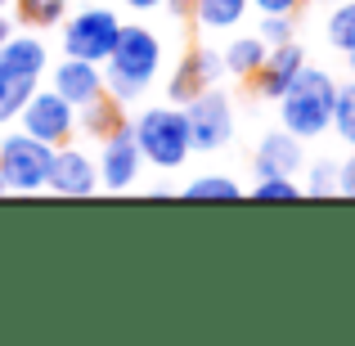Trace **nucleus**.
Segmentation results:
<instances>
[{"mask_svg": "<svg viewBox=\"0 0 355 346\" xmlns=\"http://www.w3.org/2000/svg\"><path fill=\"white\" fill-rule=\"evenodd\" d=\"M248 0H193L189 18L202 32H234L239 23H248Z\"/></svg>", "mask_w": 355, "mask_h": 346, "instance_id": "obj_14", "label": "nucleus"}, {"mask_svg": "<svg viewBox=\"0 0 355 346\" xmlns=\"http://www.w3.org/2000/svg\"><path fill=\"white\" fill-rule=\"evenodd\" d=\"M0 9H9V0H0Z\"/></svg>", "mask_w": 355, "mask_h": 346, "instance_id": "obj_33", "label": "nucleus"}, {"mask_svg": "<svg viewBox=\"0 0 355 346\" xmlns=\"http://www.w3.org/2000/svg\"><path fill=\"white\" fill-rule=\"evenodd\" d=\"M162 36L144 23H121V36L113 45V54L104 59V90L117 99L121 108L139 104V95H148L162 72Z\"/></svg>", "mask_w": 355, "mask_h": 346, "instance_id": "obj_1", "label": "nucleus"}, {"mask_svg": "<svg viewBox=\"0 0 355 346\" xmlns=\"http://www.w3.org/2000/svg\"><path fill=\"white\" fill-rule=\"evenodd\" d=\"M184 121H189V144L193 153H220L234 139V99L220 86L198 90L184 104Z\"/></svg>", "mask_w": 355, "mask_h": 346, "instance_id": "obj_7", "label": "nucleus"}, {"mask_svg": "<svg viewBox=\"0 0 355 346\" xmlns=\"http://www.w3.org/2000/svg\"><path fill=\"white\" fill-rule=\"evenodd\" d=\"M257 36H261L266 45L293 41V14H261V18H257Z\"/></svg>", "mask_w": 355, "mask_h": 346, "instance_id": "obj_24", "label": "nucleus"}, {"mask_svg": "<svg viewBox=\"0 0 355 346\" xmlns=\"http://www.w3.org/2000/svg\"><path fill=\"white\" fill-rule=\"evenodd\" d=\"M189 5L193 0H166V14L171 18H189Z\"/></svg>", "mask_w": 355, "mask_h": 346, "instance_id": "obj_28", "label": "nucleus"}, {"mask_svg": "<svg viewBox=\"0 0 355 346\" xmlns=\"http://www.w3.org/2000/svg\"><path fill=\"white\" fill-rule=\"evenodd\" d=\"M130 130H135V144L144 153V166L153 171H175L193 157L189 144V121H184L180 104H148L130 117Z\"/></svg>", "mask_w": 355, "mask_h": 346, "instance_id": "obj_3", "label": "nucleus"}, {"mask_svg": "<svg viewBox=\"0 0 355 346\" xmlns=\"http://www.w3.org/2000/svg\"><path fill=\"white\" fill-rule=\"evenodd\" d=\"M45 77H50V86L59 90L72 108H86V104H95V99L108 95V90H104V63H90V59H72V54H63L59 63L45 68Z\"/></svg>", "mask_w": 355, "mask_h": 346, "instance_id": "obj_11", "label": "nucleus"}, {"mask_svg": "<svg viewBox=\"0 0 355 346\" xmlns=\"http://www.w3.org/2000/svg\"><path fill=\"white\" fill-rule=\"evenodd\" d=\"M225 81V63H220V50H211V45H193L189 54L180 59V68L171 72V81H166V104H189L198 90H211Z\"/></svg>", "mask_w": 355, "mask_h": 346, "instance_id": "obj_10", "label": "nucleus"}, {"mask_svg": "<svg viewBox=\"0 0 355 346\" xmlns=\"http://www.w3.org/2000/svg\"><path fill=\"white\" fill-rule=\"evenodd\" d=\"M252 198L257 202H297L302 198V180L297 175H257Z\"/></svg>", "mask_w": 355, "mask_h": 346, "instance_id": "obj_23", "label": "nucleus"}, {"mask_svg": "<svg viewBox=\"0 0 355 346\" xmlns=\"http://www.w3.org/2000/svg\"><path fill=\"white\" fill-rule=\"evenodd\" d=\"M320 5H342V0H320Z\"/></svg>", "mask_w": 355, "mask_h": 346, "instance_id": "obj_32", "label": "nucleus"}, {"mask_svg": "<svg viewBox=\"0 0 355 346\" xmlns=\"http://www.w3.org/2000/svg\"><path fill=\"white\" fill-rule=\"evenodd\" d=\"M14 126L27 130V135H36L41 144L59 148V144H68V139H77V108L54 86H36L32 95H27V104L18 108Z\"/></svg>", "mask_w": 355, "mask_h": 346, "instance_id": "obj_6", "label": "nucleus"}, {"mask_svg": "<svg viewBox=\"0 0 355 346\" xmlns=\"http://www.w3.org/2000/svg\"><path fill=\"white\" fill-rule=\"evenodd\" d=\"M9 32H14V23L5 18V9H0V41H9Z\"/></svg>", "mask_w": 355, "mask_h": 346, "instance_id": "obj_29", "label": "nucleus"}, {"mask_svg": "<svg viewBox=\"0 0 355 346\" xmlns=\"http://www.w3.org/2000/svg\"><path fill=\"white\" fill-rule=\"evenodd\" d=\"M0 198H9V189H5V180H0Z\"/></svg>", "mask_w": 355, "mask_h": 346, "instance_id": "obj_31", "label": "nucleus"}, {"mask_svg": "<svg viewBox=\"0 0 355 346\" xmlns=\"http://www.w3.org/2000/svg\"><path fill=\"white\" fill-rule=\"evenodd\" d=\"M302 171H306L302 198H333V193H338V162H333V157H315Z\"/></svg>", "mask_w": 355, "mask_h": 346, "instance_id": "obj_21", "label": "nucleus"}, {"mask_svg": "<svg viewBox=\"0 0 355 346\" xmlns=\"http://www.w3.org/2000/svg\"><path fill=\"white\" fill-rule=\"evenodd\" d=\"M9 5H14V18L23 27H32V32L59 27L68 18V0H9Z\"/></svg>", "mask_w": 355, "mask_h": 346, "instance_id": "obj_18", "label": "nucleus"}, {"mask_svg": "<svg viewBox=\"0 0 355 346\" xmlns=\"http://www.w3.org/2000/svg\"><path fill=\"white\" fill-rule=\"evenodd\" d=\"M121 9H135V14H157V9H166V0H117Z\"/></svg>", "mask_w": 355, "mask_h": 346, "instance_id": "obj_27", "label": "nucleus"}, {"mask_svg": "<svg viewBox=\"0 0 355 346\" xmlns=\"http://www.w3.org/2000/svg\"><path fill=\"white\" fill-rule=\"evenodd\" d=\"M306 166V139H297L293 130H266L257 139V153H252V171L257 175H297Z\"/></svg>", "mask_w": 355, "mask_h": 346, "instance_id": "obj_13", "label": "nucleus"}, {"mask_svg": "<svg viewBox=\"0 0 355 346\" xmlns=\"http://www.w3.org/2000/svg\"><path fill=\"white\" fill-rule=\"evenodd\" d=\"M257 14H297V9L306 5V0H248Z\"/></svg>", "mask_w": 355, "mask_h": 346, "instance_id": "obj_25", "label": "nucleus"}, {"mask_svg": "<svg viewBox=\"0 0 355 346\" xmlns=\"http://www.w3.org/2000/svg\"><path fill=\"white\" fill-rule=\"evenodd\" d=\"M324 41H329L338 54H355V0L329 5V18H324Z\"/></svg>", "mask_w": 355, "mask_h": 346, "instance_id": "obj_17", "label": "nucleus"}, {"mask_svg": "<svg viewBox=\"0 0 355 346\" xmlns=\"http://www.w3.org/2000/svg\"><path fill=\"white\" fill-rule=\"evenodd\" d=\"M184 198H193V202H234V198H243V184L234 175L202 171V175H193V180L184 184Z\"/></svg>", "mask_w": 355, "mask_h": 346, "instance_id": "obj_16", "label": "nucleus"}, {"mask_svg": "<svg viewBox=\"0 0 355 346\" xmlns=\"http://www.w3.org/2000/svg\"><path fill=\"white\" fill-rule=\"evenodd\" d=\"M121 121V104L113 95H104V99H95V104H86V108H77V135H108Z\"/></svg>", "mask_w": 355, "mask_h": 346, "instance_id": "obj_19", "label": "nucleus"}, {"mask_svg": "<svg viewBox=\"0 0 355 346\" xmlns=\"http://www.w3.org/2000/svg\"><path fill=\"white\" fill-rule=\"evenodd\" d=\"M45 193L54 198H90L99 193V166H95V153H86L81 144H59L54 148V162H50V184Z\"/></svg>", "mask_w": 355, "mask_h": 346, "instance_id": "obj_9", "label": "nucleus"}, {"mask_svg": "<svg viewBox=\"0 0 355 346\" xmlns=\"http://www.w3.org/2000/svg\"><path fill=\"white\" fill-rule=\"evenodd\" d=\"M338 193L342 198H355V148L347 162H338Z\"/></svg>", "mask_w": 355, "mask_h": 346, "instance_id": "obj_26", "label": "nucleus"}, {"mask_svg": "<svg viewBox=\"0 0 355 346\" xmlns=\"http://www.w3.org/2000/svg\"><path fill=\"white\" fill-rule=\"evenodd\" d=\"M41 86V81H23V77H9L5 72V63H0V130L5 126H14V117H18V108L27 104V95Z\"/></svg>", "mask_w": 355, "mask_h": 346, "instance_id": "obj_20", "label": "nucleus"}, {"mask_svg": "<svg viewBox=\"0 0 355 346\" xmlns=\"http://www.w3.org/2000/svg\"><path fill=\"white\" fill-rule=\"evenodd\" d=\"M95 166H99V189H108V193H126V189H135V184H139L144 153H139V144H135L130 121H117L108 135H99Z\"/></svg>", "mask_w": 355, "mask_h": 346, "instance_id": "obj_8", "label": "nucleus"}, {"mask_svg": "<svg viewBox=\"0 0 355 346\" xmlns=\"http://www.w3.org/2000/svg\"><path fill=\"white\" fill-rule=\"evenodd\" d=\"M50 162H54V148L41 144L36 135H27V130L0 135V180H5L9 193H45Z\"/></svg>", "mask_w": 355, "mask_h": 346, "instance_id": "obj_5", "label": "nucleus"}, {"mask_svg": "<svg viewBox=\"0 0 355 346\" xmlns=\"http://www.w3.org/2000/svg\"><path fill=\"white\" fill-rule=\"evenodd\" d=\"M59 27H63V54L104 63L121 36V14L113 5H81V9H68V18Z\"/></svg>", "mask_w": 355, "mask_h": 346, "instance_id": "obj_4", "label": "nucleus"}, {"mask_svg": "<svg viewBox=\"0 0 355 346\" xmlns=\"http://www.w3.org/2000/svg\"><path fill=\"white\" fill-rule=\"evenodd\" d=\"M333 99H338V81L329 68H311L306 63L302 77L275 99L279 104V126L293 130L297 139H320L333 126Z\"/></svg>", "mask_w": 355, "mask_h": 346, "instance_id": "obj_2", "label": "nucleus"}, {"mask_svg": "<svg viewBox=\"0 0 355 346\" xmlns=\"http://www.w3.org/2000/svg\"><path fill=\"white\" fill-rule=\"evenodd\" d=\"M329 130L347 148H355V77L347 81V86H338V99H333V126Z\"/></svg>", "mask_w": 355, "mask_h": 346, "instance_id": "obj_22", "label": "nucleus"}, {"mask_svg": "<svg viewBox=\"0 0 355 346\" xmlns=\"http://www.w3.org/2000/svg\"><path fill=\"white\" fill-rule=\"evenodd\" d=\"M342 59H347V72L355 77V54H342Z\"/></svg>", "mask_w": 355, "mask_h": 346, "instance_id": "obj_30", "label": "nucleus"}, {"mask_svg": "<svg viewBox=\"0 0 355 346\" xmlns=\"http://www.w3.org/2000/svg\"><path fill=\"white\" fill-rule=\"evenodd\" d=\"M266 50H270V45L261 41L257 32H252V36H234V41H230L225 50H220V63H225V77H234V81H252V72L261 68Z\"/></svg>", "mask_w": 355, "mask_h": 346, "instance_id": "obj_15", "label": "nucleus"}, {"mask_svg": "<svg viewBox=\"0 0 355 346\" xmlns=\"http://www.w3.org/2000/svg\"><path fill=\"white\" fill-rule=\"evenodd\" d=\"M302 68H306V50H302L297 41L270 45L266 59H261V68L252 72V86H257L261 99H270V104H275V99L284 95V90L293 86L297 77H302Z\"/></svg>", "mask_w": 355, "mask_h": 346, "instance_id": "obj_12", "label": "nucleus"}]
</instances>
